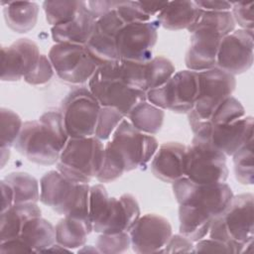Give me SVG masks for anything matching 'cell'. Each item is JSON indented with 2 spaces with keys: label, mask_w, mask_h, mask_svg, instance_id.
I'll return each mask as SVG.
<instances>
[{
  "label": "cell",
  "mask_w": 254,
  "mask_h": 254,
  "mask_svg": "<svg viewBox=\"0 0 254 254\" xmlns=\"http://www.w3.org/2000/svg\"><path fill=\"white\" fill-rule=\"evenodd\" d=\"M159 148L153 135L138 131L124 119L104 146L102 166L96 176L99 183H111L124 173L144 167Z\"/></svg>",
  "instance_id": "1"
},
{
  "label": "cell",
  "mask_w": 254,
  "mask_h": 254,
  "mask_svg": "<svg viewBox=\"0 0 254 254\" xmlns=\"http://www.w3.org/2000/svg\"><path fill=\"white\" fill-rule=\"evenodd\" d=\"M68 139L61 112L52 110L24 122L13 147L30 162L48 166L57 164Z\"/></svg>",
  "instance_id": "2"
},
{
  "label": "cell",
  "mask_w": 254,
  "mask_h": 254,
  "mask_svg": "<svg viewBox=\"0 0 254 254\" xmlns=\"http://www.w3.org/2000/svg\"><path fill=\"white\" fill-rule=\"evenodd\" d=\"M208 234L227 244L234 253H242L254 238L253 194L233 195L224 211L212 218Z\"/></svg>",
  "instance_id": "3"
},
{
  "label": "cell",
  "mask_w": 254,
  "mask_h": 254,
  "mask_svg": "<svg viewBox=\"0 0 254 254\" xmlns=\"http://www.w3.org/2000/svg\"><path fill=\"white\" fill-rule=\"evenodd\" d=\"M89 189L88 184L75 183L58 170H53L41 178L40 200L64 216L90 219L88 212Z\"/></svg>",
  "instance_id": "4"
},
{
  "label": "cell",
  "mask_w": 254,
  "mask_h": 254,
  "mask_svg": "<svg viewBox=\"0 0 254 254\" xmlns=\"http://www.w3.org/2000/svg\"><path fill=\"white\" fill-rule=\"evenodd\" d=\"M104 157V145L95 136L69 138L61 152L57 170L75 183L88 184L96 178Z\"/></svg>",
  "instance_id": "5"
},
{
  "label": "cell",
  "mask_w": 254,
  "mask_h": 254,
  "mask_svg": "<svg viewBox=\"0 0 254 254\" xmlns=\"http://www.w3.org/2000/svg\"><path fill=\"white\" fill-rule=\"evenodd\" d=\"M198 93L188 120L191 131L207 122L215 107L231 96L236 87L235 75L218 67L199 71Z\"/></svg>",
  "instance_id": "6"
},
{
  "label": "cell",
  "mask_w": 254,
  "mask_h": 254,
  "mask_svg": "<svg viewBox=\"0 0 254 254\" xmlns=\"http://www.w3.org/2000/svg\"><path fill=\"white\" fill-rule=\"evenodd\" d=\"M116 62L99 65L88 80V89L102 107L115 108L127 118L138 103L147 100L146 92L132 89L119 79Z\"/></svg>",
  "instance_id": "7"
},
{
  "label": "cell",
  "mask_w": 254,
  "mask_h": 254,
  "mask_svg": "<svg viewBox=\"0 0 254 254\" xmlns=\"http://www.w3.org/2000/svg\"><path fill=\"white\" fill-rule=\"evenodd\" d=\"M101 105L88 87H75L64 98L60 112L69 138L94 136Z\"/></svg>",
  "instance_id": "8"
},
{
  "label": "cell",
  "mask_w": 254,
  "mask_h": 254,
  "mask_svg": "<svg viewBox=\"0 0 254 254\" xmlns=\"http://www.w3.org/2000/svg\"><path fill=\"white\" fill-rule=\"evenodd\" d=\"M198 74L190 69L176 71L162 86L146 92V99L163 110L188 114L197 97Z\"/></svg>",
  "instance_id": "9"
},
{
  "label": "cell",
  "mask_w": 254,
  "mask_h": 254,
  "mask_svg": "<svg viewBox=\"0 0 254 254\" xmlns=\"http://www.w3.org/2000/svg\"><path fill=\"white\" fill-rule=\"evenodd\" d=\"M172 188L179 204H190L200 208L212 218L224 211L234 195L226 183L201 185L187 177L174 182Z\"/></svg>",
  "instance_id": "10"
},
{
  "label": "cell",
  "mask_w": 254,
  "mask_h": 254,
  "mask_svg": "<svg viewBox=\"0 0 254 254\" xmlns=\"http://www.w3.org/2000/svg\"><path fill=\"white\" fill-rule=\"evenodd\" d=\"M185 177L201 185L225 183L228 178L226 156L193 137L187 146Z\"/></svg>",
  "instance_id": "11"
},
{
  "label": "cell",
  "mask_w": 254,
  "mask_h": 254,
  "mask_svg": "<svg viewBox=\"0 0 254 254\" xmlns=\"http://www.w3.org/2000/svg\"><path fill=\"white\" fill-rule=\"evenodd\" d=\"M48 58L57 75L72 84L88 81L100 65L83 45L55 44Z\"/></svg>",
  "instance_id": "12"
},
{
  "label": "cell",
  "mask_w": 254,
  "mask_h": 254,
  "mask_svg": "<svg viewBox=\"0 0 254 254\" xmlns=\"http://www.w3.org/2000/svg\"><path fill=\"white\" fill-rule=\"evenodd\" d=\"M158 27L156 21L124 25L116 35L119 60L142 64L150 62L158 40Z\"/></svg>",
  "instance_id": "13"
},
{
  "label": "cell",
  "mask_w": 254,
  "mask_h": 254,
  "mask_svg": "<svg viewBox=\"0 0 254 254\" xmlns=\"http://www.w3.org/2000/svg\"><path fill=\"white\" fill-rule=\"evenodd\" d=\"M193 135L225 156H232L243 144L253 139V117L244 116L224 125H202L193 131Z\"/></svg>",
  "instance_id": "14"
},
{
  "label": "cell",
  "mask_w": 254,
  "mask_h": 254,
  "mask_svg": "<svg viewBox=\"0 0 254 254\" xmlns=\"http://www.w3.org/2000/svg\"><path fill=\"white\" fill-rule=\"evenodd\" d=\"M253 31L234 30L221 39L215 67L233 75L244 73L253 64Z\"/></svg>",
  "instance_id": "15"
},
{
  "label": "cell",
  "mask_w": 254,
  "mask_h": 254,
  "mask_svg": "<svg viewBox=\"0 0 254 254\" xmlns=\"http://www.w3.org/2000/svg\"><path fill=\"white\" fill-rule=\"evenodd\" d=\"M172 234L169 220L156 213L140 216L129 230L132 250L139 254L163 253Z\"/></svg>",
  "instance_id": "16"
},
{
  "label": "cell",
  "mask_w": 254,
  "mask_h": 254,
  "mask_svg": "<svg viewBox=\"0 0 254 254\" xmlns=\"http://www.w3.org/2000/svg\"><path fill=\"white\" fill-rule=\"evenodd\" d=\"M41 57L38 45L29 38H21L1 48V79L18 81L33 69Z\"/></svg>",
  "instance_id": "17"
},
{
  "label": "cell",
  "mask_w": 254,
  "mask_h": 254,
  "mask_svg": "<svg viewBox=\"0 0 254 254\" xmlns=\"http://www.w3.org/2000/svg\"><path fill=\"white\" fill-rule=\"evenodd\" d=\"M124 25L116 10L96 19L85 47L100 65L119 60L116 51V35Z\"/></svg>",
  "instance_id": "18"
},
{
  "label": "cell",
  "mask_w": 254,
  "mask_h": 254,
  "mask_svg": "<svg viewBox=\"0 0 254 254\" xmlns=\"http://www.w3.org/2000/svg\"><path fill=\"white\" fill-rule=\"evenodd\" d=\"M139 217L140 207L135 196L124 193L119 197H110L104 215L93 224V231L97 233L129 232Z\"/></svg>",
  "instance_id": "19"
},
{
  "label": "cell",
  "mask_w": 254,
  "mask_h": 254,
  "mask_svg": "<svg viewBox=\"0 0 254 254\" xmlns=\"http://www.w3.org/2000/svg\"><path fill=\"white\" fill-rule=\"evenodd\" d=\"M222 38L220 34L207 28L193 31L185 57L188 69L199 72L215 67L217 51Z\"/></svg>",
  "instance_id": "20"
},
{
  "label": "cell",
  "mask_w": 254,
  "mask_h": 254,
  "mask_svg": "<svg viewBox=\"0 0 254 254\" xmlns=\"http://www.w3.org/2000/svg\"><path fill=\"white\" fill-rule=\"evenodd\" d=\"M186 153L187 146L179 142H168L160 145L151 162L153 175L170 184L185 177Z\"/></svg>",
  "instance_id": "21"
},
{
  "label": "cell",
  "mask_w": 254,
  "mask_h": 254,
  "mask_svg": "<svg viewBox=\"0 0 254 254\" xmlns=\"http://www.w3.org/2000/svg\"><path fill=\"white\" fill-rule=\"evenodd\" d=\"M95 21L96 19L92 16L86 6L72 21L52 27V39L56 44H74L85 46L92 34Z\"/></svg>",
  "instance_id": "22"
},
{
  "label": "cell",
  "mask_w": 254,
  "mask_h": 254,
  "mask_svg": "<svg viewBox=\"0 0 254 254\" xmlns=\"http://www.w3.org/2000/svg\"><path fill=\"white\" fill-rule=\"evenodd\" d=\"M200 14L201 10L194 1H168L165 8L156 16V22L167 30H188Z\"/></svg>",
  "instance_id": "23"
},
{
  "label": "cell",
  "mask_w": 254,
  "mask_h": 254,
  "mask_svg": "<svg viewBox=\"0 0 254 254\" xmlns=\"http://www.w3.org/2000/svg\"><path fill=\"white\" fill-rule=\"evenodd\" d=\"M42 211L36 202L16 203L1 211L0 242L18 237L27 221L41 216Z\"/></svg>",
  "instance_id": "24"
},
{
  "label": "cell",
  "mask_w": 254,
  "mask_h": 254,
  "mask_svg": "<svg viewBox=\"0 0 254 254\" xmlns=\"http://www.w3.org/2000/svg\"><path fill=\"white\" fill-rule=\"evenodd\" d=\"M7 27L16 33H27L37 24L39 5L28 1H1Z\"/></svg>",
  "instance_id": "25"
},
{
  "label": "cell",
  "mask_w": 254,
  "mask_h": 254,
  "mask_svg": "<svg viewBox=\"0 0 254 254\" xmlns=\"http://www.w3.org/2000/svg\"><path fill=\"white\" fill-rule=\"evenodd\" d=\"M56 242L69 250L82 247L89 233L93 230L92 221L88 218L64 216L55 226Z\"/></svg>",
  "instance_id": "26"
},
{
  "label": "cell",
  "mask_w": 254,
  "mask_h": 254,
  "mask_svg": "<svg viewBox=\"0 0 254 254\" xmlns=\"http://www.w3.org/2000/svg\"><path fill=\"white\" fill-rule=\"evenodd\" d=\"M179 231L192 242L204 238L209 231L212 217L205 211L190 204H179Z\"/></svg>",
  "instance_id": "27"
},
{
  "label": "cell",
  "mask_w": 254,
  "mask_h": 254,
  "mask_svg": "<svg viewBox=\"0 0 254 254\" xmlns=\"http://www.w3.org/2000/svg\"><path fill=\"white\" fill-rule=\"evenodd\" d=\"M19 237L33 252H44L56 243V228L50 221L38 216L26 222Z\"/></svg>",
  "instance_id": "28"
},
{
  "label": "cell",
  "mask_w": 254,
  "mask_h": 254,
  "mask_svg": "<svg viewBox=\"0 0 254 254\" xmlns=\"http://www.w3.org/2000/svg\"><path fill=\"white\" fill-rule=\"evenodd\" d=\"M127 118L138 131L149 135H155L159 133L162 128L165 112L148 100H144L138 103L129 112Z\"/></svg>",
  "instance_id": "29"
},
{
  "label": "cell",
  "mask_w": 254,
  "mask_h": 254,
  "mask_svg": "<svg viewBox=\"0 0 254 254\" xmlns=\"http://www.w3.org/2000/svg\"><path fill=\"white\" fill-rule=\"evenodd\" d=\"M4 180L10 185L14 193V204L38 202L40 200L39 183L28 173L12 172Z\"/></svg>",
  "instance_id": "30"
},
{
  "label": "cell",
  "mask_w": 254,
  "mask_h": 254,
  "mask_svg": "<svg viewBox=\"0 0 254 254\" xmlns=\"http://www.w3.org/2000/svg\"><path fill=\"white\" fill-rule=\"evenodd\" d=\"M86 6L85 1H45L43 3L47 22L52 27L72 21Z\"/></svg>",
  "instance_id": "31"
},
{
  "label": "cell",
  "mask_w": 254,
  "mask_h": 254,
  "mask_svg": "<svg viewBox=\"0 0 254 254\" xmlns=\"http://www.w3.org/2000/svg\"><path fill=\"white\" fill-rule=\"evenodd\" d=\"M116 72L119 79L128 87L147 92V63L118 60Z\"/></svg>",
  "instance_id": "32"
},
{
  "label": "cell",
  "mask_w": 254,
  "mask_h": 254,
  "mask_svg": "<svg viewBox=\"0 0 254 254\" xmlns=\"http://www.w3.org/2000/svg\"><path fill=\"white\" fill-rule=\"evenodd\" d=\"M235 22L230 11L212 12L202 11L195 23L190 26L188 31L191 34L193 31L200 28H207L214 30L222 37L230 34L235 30Z\"/></svg>",
  "instance_id": "33"
},
{
  "label": "cell",
  "mask_w": 254,
  "mask_h": 254,
  "mask_svg": "<svg viewBox=\"0 0 254 254\" xmlns=\"http://www.w3.org/2000/svg\"><path fill=\"white\" fill-rule=\"evenodd\" d=\"M232 157L236 180L244 186L253 185V139L243 144Z\"/></svg>",
  "instance_id": "34"
},
{
  "label": "cell",
  "mask_w": 254,
  "mask_h": 254,
  "mask_svg": "<svg viewBox=\"0 0 254 254\" xmlns=\"http://www.w3.org/2000/svg\"><path fill=\"white\" fill-rule=\"evenodd\" d=\"M244 116H245V109H244L243 105L241 104V102L238 99H236L235 97H233L231 95V96H228L227 98H225L221 103H219L215 107V109L211 113L207 122L202 125H210V126L224 125V124H228L233 121H236ZM202 125H200V126H202ZM199 127H197V128H199ZM195 130H193V131H195Z\"/></svg>",
  "instance_id": "35"
},
{
  "label": "cell",
  "mask_w": 254,
  "mask_h": 254,
  "mask_svg": "<svg viewBox=\"0 0 254 254\" xmlns=\"http://www.w3.org/2000/svg\"><path fill=\"white\" fill-rule=\"evenodd\" d=\"M176 72L173 63L165 57H153L147 63V91L164 85Z\"/></svg>",
  "instance_id": "36"
},
{
  "label": "cell",
  "mask_w": 254,
  "mask_h": 254,
  "mask_svg": "<svg viewBox=\"0 0 254 254\" xmlns=\"http://www.w3.org/2000/svg\"><path fill=\"white\" fill-rule=\"evenodd\" d=\"M23 122L20 116L11 109H0V145L1 147H13L21 131Z\"/></svg>",
  "instance_id": "37"
},
{
  "label": "cell",
  "mask_w": 254,
  "mask_h": 254,
  "mask_svg": "<svg viewBox=\"0 0 254 254\" xmlns=\"http://www.w3.org/2000/svg\"><path fill=\"white\" fill-rule=\"evenodd\" d=\"M125 116L115 108L102 107L99 110L94 136L101 141L108 140Z\"/></svg>",
  "instance_id": "38"
},
{
  "label": "cell",
  "mask_w": 254,
  "mask_h": 254,
  "mask_svg": "<svg viewBox=\"0 0 254 254\" xmlns=\"http://www.w3.org/2000/svg\"><path fill=\"white\" fill-rule=\"evenodd\" d=\"M131 246L129 232L122 231L117 233H100L95 242V247L99 253L117 254L123 253Z\"/></svg>",
  "instance_id": "39"
},
{
  "label": "cell",
  "mask_w": 254,
  "mask_h": 254,
  "mask_svg": "<svg viewBox=\"0 0 254 254\" xmlns=\"http://www.w3.org/2000/svg\"><path fill=\"white\" fill-rule=\"evenodd\" d=\"M110 201V196L102 184L91 186L88 196V212L92 224L96 223L104 215Z\"/></svg>",
  "instance_id": "40"
},
{
  "label": "cell",
  "mask_w": 254,
  "mask_h": 254,
  "mask_svg": "<svg viewBox=\"0 0 254 254\" xmlns=\"http://www.w3.org/2000/svg\"><path fill=\"white\" fill-rule=\"evenodd\" d=\"M54 67L45 55H41L33 69L24 77V80L31 85H42L49 82L54 75Z\"/></svg>",
  "instance_id": "41"
},
{
  "label": "cell",
  "mask_w": 254,
  "mask_h": 254,
  "mask_svg": "<svg viewBox=\"0 0 254 254\" xmlns=\"http://www.w3.org/2000/svg\"><path fill=\"white\" fill-rule=\"evenodd\" d=\"M116 12L125 25L151 21V18L142 10L139 1H122L116 8Z\"/></svg>",
  "instance_id": "42"
},
{
  "label": "cell",
  "mask_w": 254,
  "mask_h": 254,
  "mask_svg": "<svg viewBox=\"0 0 254 254\" xmlns=\"http://www.w3.org/2000/svg\"><path fill=\"white\" fill-rule=\"evenodd\" d=\"M253 2H232L231 14L235 24L240 26V29L253 31L254 16H253Z\"/></svg>",
  "instance_id": "43"
},
{
  "label": "cell",
  "mask_w": 254,
  "mask_h": 254,
  "mask_svg": "<svg viewBox=\"0 0 254 254\" xmlns=\"http://www.w3.org/2000/svg\"><path fill=\"white\" fill-rule=\"evenodd\" d=\"M193 242L182 234L170 237L163 249V253H190L193 252Z\"/></svg>",
  "instance_id": "44"
},
{
  "label": "cell",
  "mask_w": 254,
  "mask_h": 254,
  "mask_svg": "<svg viewBox=\"0 0 254 254\" xmlns=\"http://www.w3.org/2000/svg\"><path fill=\"white\" fill-rule=\"evenodd\" d=\"M193 252H220V253H234L233 250L224 242L213 238H202L195 242Z\"/></svg>",
  "instance_id": "45"
},
{
  "label": "cell",
  "mask_w": 254,
  "mask_h": 254,
  "mask_svg": "<svg viewBox=\"0 0 254 254\" xmlns=\"http://www.w3.org/2000/svg\"><path fill=\"white\" fill-rule=\"evenodd\" d=\"M122 1L114 0H101V1H87V7L89 12L95 19L102 17L103 15L116 10V8L121 4Z\"/></svg>",
  "instance_id": "46"
},
{
  "label": "cell",
  "mask_w": 254,
  "mask_h": 254,
  "mask_svg": "<svg viewBox=\"0 0 254 254\" xmlns=\"http://www.w3.org/2000/svg\"><path fill=\"white\" fill-rule=\"evenodd\" d=\"M27 252L31 253L33 250L18 236L3 242H0V253H21Z\"/></svg>",
  "instance_id": "47"
},
{
  "label": "cell",
  "mask_w": 254,
  "mask_h": 254,
  "mask_svg": "<svg viewBox=\"0 0 254 254\" xmlns=\"http://www.w3.org/2000/svg\"><path fill=\"white\" fill-rule=\"evenodd\" d=\"M197 7L202 11H212V12H223L230 11L232 7V2L219 1V0H198L194 1Z\"/></svg>",
  "instance_id": "48"
},
{
  "label": "cell",
  "mask_w": 254,
  "mask_h": 254,
  "mask_svg": "<svg viewBox=\"0 0 254 254\" xmlns=\"http://www.w3.org/2000/svg\"><path fill=\"white\" fill-rule=\"evenodd\" d=\"M0 185H1V194H2L1 211H4L14 204V193H13L12 188L4 179L0 182Z\"/></svg>",
  "instance_id": "49"
},
{
  "label": "cell",
  "mask_w": 254,
  "mask_h": 254,
  "mask_svg": "<svg viewBox=\"0 0 254 254\" xmlns=\"http://www.w3.org/2000/svg\"><path fill=\"white\" fill-rule=\"evenodd\" d=\"M140 6L142 10L150 17L157 16L167 5L168 1H159V2H153V1H139Z\"/></svg>",
  "instance_id": "50"
},
{
  "label": "cell",
  "mask_w": 254,
  "mask_h": 254,
  "mask_svg": "<svg viewBox=\"0 0 254 254\" xmlns=\"http://www.w3.org/2000/svg\"><path fill=\"white\" fill-rule=\"evenodd\" d=\"M1 149V167L3 168L6 164V162L9 161L10 157V148L8 147H0Z\"/></svg>",
  "instance_id": "51"
}]
</instances>
